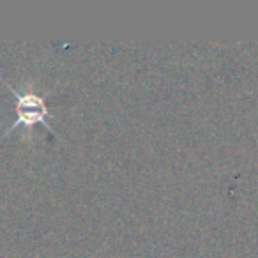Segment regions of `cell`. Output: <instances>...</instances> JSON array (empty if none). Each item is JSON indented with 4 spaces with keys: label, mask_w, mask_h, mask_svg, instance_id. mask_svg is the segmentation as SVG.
<instances>
[{
    "label": "cell",
    "mask_w": 258,
    "mask_h": 258,
    "mask_svg": "<svg viewBox=\"0 0 258 258\" xmlns=\"http://www.w3.org/2000/svg\"><path fill=\"white\" fill-rule=\"evenodd\" d=\"M8 87L13 92V96H15L16 118H15V122H13L11 127L8 129V133L6 135H9L13 129H16L18 125L32 127V125H36V124L44 125L48 131L55 133L53 127L50 125V118H53V115L48 111L43 96H39V94H36L30 89H27L25 92H20V90H16L15 87L11 85V83H8Z\"/></svg>",
    "instance_id": "cell-1"
}]
</instances>
